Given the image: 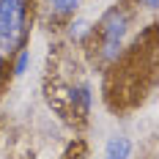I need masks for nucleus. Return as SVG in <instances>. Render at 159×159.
Listing matches in <instances>:
<instances>
[{
    "label": "nucleus",
    "mask_w": 159,
    "mask_h": 159,
    "mask_svg": "<svg viewBox=\"0 0 159 159\" xmlns=\"http://www.w3.org/2000/svg\"><path fill=\"white\" fill-rule=\"evenodd\" d=\"M28 63H30V49L22 47V49L14 55V66H11L14 77H22V74H25V69H28Z\"/></svg>",
    "instance_id": "423d86ee"
},
{
    "label": "nucleus",
    "mask_w": 159,
    "mask_h": 159,
    "mask_svg": "<svg viewBox=\"0 0 159 159\" xmlns=\"http://www.w3.org/2000/svg\"><path fill=\"white\" fill-rule=\"evenodd\" d=\"M49 16L55 19H66V16H74L82 6V0H41Z\"/></svg>",
    "instance_id": "20e7f679"
},
{
    "label": "nucleus",
    "mask_w": 159,
    "mask_h": 159,
    "mask_svg": "<svg viewBox=\"0 0 159 159\" xmlns=\"http://www.w3.org/2000/svg\"><path fill=\"white\" fill-rule=\"evenodd\" d=\"M33 0H0V55L11 58L30 36Z\"/></svg>",
    "instance_id": "f03ea898"
},
{
    "label": "nucleus",
    "mask_w": 159,
    "mask_h": 159,
    "mask_svg": "<svg viewBox=\"0 0 159 159\" xmlns=\"http://www.w3.org/2000/svg\"><path fill=\"white\" fill-rule=\"evenodd\" d=\"M91 28H93V25H91V22H88V19H71V25H69V39H71V41H74V44H85V41H88V39H91Z\"/></svg>",
    "instance_id": "39448f33"
},
{
    "label": "nucleus",
    "mask_w": 159,
    "mask_h": 159,
    "mask_svg": "<svg viewBox=\"0 0 159 159\" xmlns=\"http://www.w3.org/2000/svg\"><path fill=\"white\" fill-rule=\"evenodd\" d=\"M6 74H8V58H6V55H0V82L6 80Z\"/></svg>",
    "instance_id": "6e6552de"
},
{
    "label": "nucleus",
    "mask_w": 159,
    "mask_h": 159,
    "mask_svg": "<svg viewBox=\"0 0 159 159\" xmlns=\"http://www.w3.org/2000/svg\"><path fill=\"white\" fill-rule=\"evenodd\" d=\"M134 145L126 134H112L107 145H104V159H132Z\"/></svg>",
    "instance_id": "7ed1b4c3"
},
{
    "label": "nucleus",
    "mask_w": 159,
    "mask_h": 159,
    "mask_svg": "<svg viewBox=\"0 0 159 159\" xmlns=\"http://www.w3.org/2000/svg\"><path fill=\"white\" fill-rule=\"evenodd\" d=\"M140 8H145V11H157V6H159V0H134Z\"/></svg>",
    "instance_id": "0eeeda50"
},
{
    "label": "nucleus",
    "mask_w": 159,
    "mask_h": 159,
    "mask_svg": "<svg viewBox=\"0 0 159 159\" xmlns=\"http://www.w3.org/2000/svg\"><path fill=\"white\" fill-rule=\"evenodd\" d=\"M126 36H129V14L124 6L115 3L96 19L88 41L93 44V55L102 63H118L121 52L126 47Z\"/></svg>",
    "instance_id": "f257e3e1"
}]
</instances>
